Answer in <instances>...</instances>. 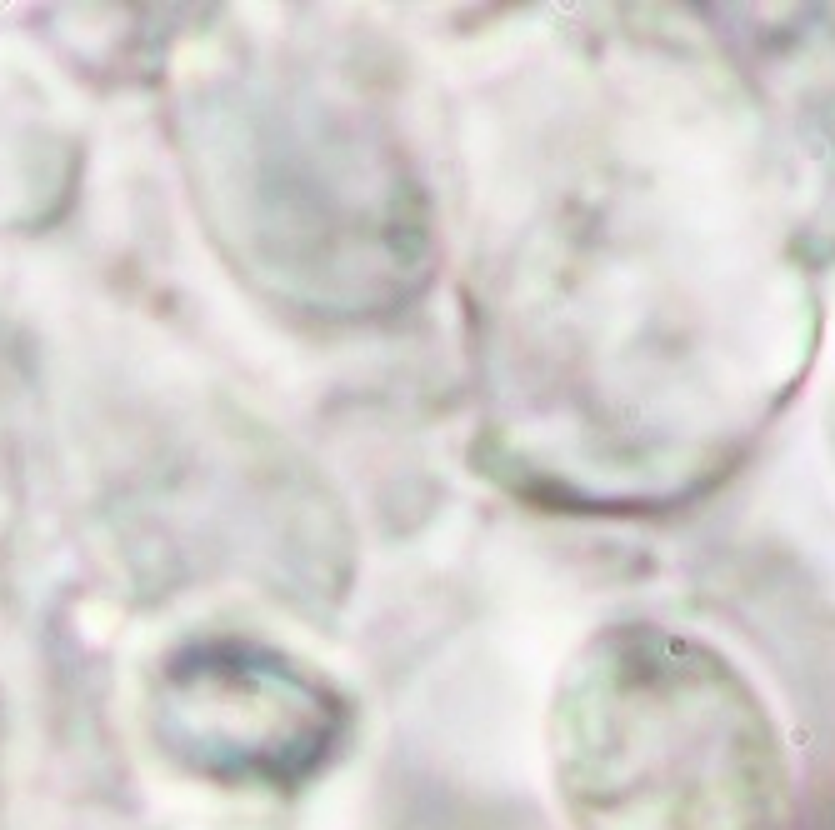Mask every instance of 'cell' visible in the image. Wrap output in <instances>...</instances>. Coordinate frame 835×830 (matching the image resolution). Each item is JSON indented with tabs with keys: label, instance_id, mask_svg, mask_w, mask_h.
<instances>
[{
	"label": "cell",
	"instance_id": "obj_1",
	"mask_svg": "<svg viewBox=\"0 0 835 830\" xmlns=\"http://www.w3.org/2000/svg\"><path fill=\"white\" fill-rule=\"evenodd\" d=\"M555 780L576 830H790L795 785L760 690L711 645L630 625L561 696Z\"/></svg>",
	"mask_w": 835,
	"mask_h": 830
}]
</instances>
